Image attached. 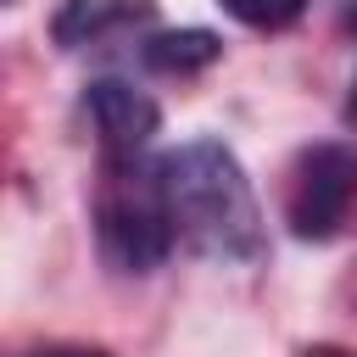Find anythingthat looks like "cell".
Wrapping results in <instances>:
<instances>
[{
	"label": "cell",
	"instance_id": "obj_10",
	"mask_svg": "<svg viewBox=\"0 0 357 357\" xmlns=\"http://www.w3.org/2000/svg\"><path fill=\"white\" fill-rule=\"evenodd\" d=\"M346 117L357 123V73H351V89H346Z\"/></svg>",
	"mask_w": 357,
	"mask_h": 357
},
{
	"label": "cell",
	"instance_id": "obj_4",
	"mask_svg": "<svg viewBox=\"0 0 357 357\" xmlns=\"http://www.w3.org/2000/svg\"><path fill=\"white\" fill-rule=\"evenodd\" d=\"M84 112L95 123V139H100L106 162H139L145 145L162 128V106L128 78H95L84 89Z\"/></svg>",
	"mask_w": 357,
	"mask_h": 357
},
{
	"label": "cell",
	"instance_id": "obj_7",
	"mask_svg": "<svg viewBox=\"0 0 357 357\" xmlns=\"http://www.w3.org/2000/svg\"><path fill=\"white\" fill-rule=\"evenodd\" d=\"M218 6L245 28H290L307 11V0H218Z\"/></svg>",
	"mask_w": 357,
	"mask_h": 357
},
{
	"label": "cell",
	"instance_id": "obj_11",
	"mask_svg": "<svg viewBox=\"0 0 357 357\" xmlns=\"http://www.w3.org/2000/svg\"><path fill=\"white\" fill-rule=\"evenodd\" d=\"M346 28H351V33H357V0H351V6H346Z\"/></svg>",
	"mask_w": 357,
	"mask_h": 357
},
{
	"label": "cell",
	"instance_id": "obj_1",
	"mask_svg": "<svg viewBox=\"0 0 357 357\" xmlns=\"http://www.w3.org/2000/svg\"><path fill=\"white\" fill-rule=\"evenodd\" d=\"M162 173V195H167V218H173V234L212 257V262H257L268 234H262V206H257V190L240 167V156L201 134V139H184L178 151H167L156 162Z\"/></svg>",
	"mask_w": 357,
	"mask_h": 357
},
{
	"label": "cell",
	"instance_id": "obj_9",
	"mask_svg": "<svg viewBox=\"0 0 357 357\" xmlns=\"http://www.w3.org/2000/svg\"><path fill=\"white\" fill-rule=\"evenodd\" d=\"M301 357H351V351H340V346H307Z\"/></svg>",
	"mask_w": 357,
	"mask_h": 357
},
{
	"label": "cell",
	"instance_id": "obj_8",
	"mask_svg": "<svg viewBox=\"0 0 357 357\" xmlns=\"http://www.w3.org/2000/svg\"><path fill=\"white\" fill-rule=\"evenodd\" d=\"M28 357H112L100 346H45V351H28Z\"/></svg>",
	"mask_w": 357,
	"mask_h": 357
},
{
	"label": "cell",
	"instance_id": "obj_5",
	"mask_svg": "<svg viewBox=\"0 0 357 357\" xmlns=\"http://www.w3.org/2000/svg\"><path fill=\"white\" fill-rule=\"evenodd\" d=\"M151 17H156V0H61L50 17V33L61 50H84V45H100Z\"/></svg>",
	"mask_w": 357,
	"mask_h": 357
},
{
	"label": "cell",
	"instance_id": "obj_2",
	"mask_svg": "<svg viewBox=\"0 0 357 357\" xmlns=\"http://www.w3.org/2000/svg\"><path fill=\"white\" fill-rule=\"evenodd\" d=\"M95 240L117 273H151L173 251V218L162 195V173L139 162H106L95 190Z\"/></svg>",
	"mask_w": 357,
	"mask_h": 357
},
{
	"label": "cell",
	"instance_id": "obj_6",
	"mask_svg": "<svg viewBox=\"0 0 357 357\" xmlns=\"http://www.w3.org/2000/svg\"><path fill=\"white\" fill-rule=\"evenodd\" d=\"M223 56V39L212 28H162L139 45V61L151 73H167V78H190L201 67H212Z\"/></svg>",
	"mask_w": 357,
	"mask_h": 357
},
{
	"label": "cell",
	"instance_id": "obj_3",
	"mask_svg": "<svg viewBox=\"0 0 357 357\" xmlns=\"http://www.w3.org/2000/svg\"><path fill=\"white\" fill-rule=\"evenodd\" d=\"M357 201V151L340 139L307 145L290 167L284 190V223L296 240H329Z\"/></svg>",
	"mask_w": 357,
	"mask_h": 357
}]
</instances>
